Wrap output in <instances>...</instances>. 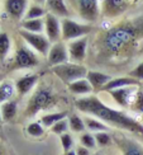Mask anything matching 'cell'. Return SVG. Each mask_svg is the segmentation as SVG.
Here are the masks:
<instances>
[{
    "mask_svg": "<svg viewBox=\"0 0 143 155\" xmlns=\"http://www.w3.org/2000/svg\"><path fill=\"white\" fill-rule=\"evenodd\" d=\"M127 2H128V0H127ZM131 2H132V0H131Z\"/></svg>",
    "mask_w": 143,
    "mask_h": 155,
    "instance_id": "cell-44",
    "label": "cell"
},
{
    "mask_svg": "<svg viewBox=\"0 0 143 155\" xmlns=\"http://www.w3.org/2000/svg\"><path fill=\"white\" fill-rule=\"evenodd\" d=\"M94 155H101V154H99V153H96V154H94Z\"/></svg>",
    "mask_w": 143,
    "mask_h": 155,
    "instance_id": "cell-43",
    "label": "cell"
},
{
    "mask_svg": "<svg viewBox=\"0 0 143 155\" xmlns=\"http://www.w3.org/2000/svg\"><path fill=\"white\" fill-rule=\"evenodd\" d=\"M75 151H76V155H91V150L87 149V147H84L81 145L77 146Z\"/></svg>",
    "mask_w": 143,
    "mask_h": 155,
    "instance_id": "cell-36",
    "label": "cell"
},
{
    "mask_svg": "<svg viewBox=\"0 0 143 155\" xmlns=\"http://www.w3.org/2000/svg\"><path fill=\"white\" fill-rule=\"evenodd\" d=\"M68 117V113L66 111H61V112H51L47 114H43L41 117V124L44 127H52L53 125H56L57 122H60L65 118Z\"/></svg>",
    "mask_w": 143,
    "mask_h": 155,
    "instance_id": "cell-24",
    "label": "cell"
},
{
    "mask_svg": "<svg viewBox=\"0 0 143 155\" xmlns=\"http://www.w3.org/2000/svg\"><path fill=\"white\" fill-rule=\"evenodd\" d=\"M84 122H85V126H86V130L89 132H108L109 131V126L105 125L103 121L97 120L95 117H85L84 118Z\"/></svg>",
    "mask_w": 143,
    "mask_h": 155,
    "instance_id": "cell-25",
    "label": "cell"
},
{
    "mask_svg": "<svg viewBox=\"0 0 143 155\" xmlns=\"http://www.w3.org/2000/svg\"><path fill=\"white\" fill-rule=\"evenodd\" d=\"M87 43H89L87 37H81V38H77V40L68 42L67 51H68V56H70L71 62L81 64L84 60L86 59Z\"/></svg>",
    "mask_w": 143,
    "mask_h": 155,
    "instance_id": "cell-10",
    "label": "cell"
},
{
    "mask_svg": "<svg viewBox=\"0 0 143 155\" xmlns=\"http://www.w3.org/2000/svg\"><path fill=\"white\" fill-rule=\"evenodd\" d=\"M132 109L134 112H138V113H143V90H138L137 97L134 99V103L132 106Z\"/></svg>",
    "mask_w": 143,
    "mask_h": 155,
    "instance_id": "cell-34",
    "label": "cell"
},
{
    "mask_svg": "<svg viewBox=\"0 0 143 155\" xmlns=\"http://www.w3.org/2000/svg\"><path fill=\"white\" fill-rule=\"evenodd\" d=\"M4 8L13 19H22L28 9V0H5Z\"/></svg>",
    "mask_w": 143,
    "mask_h": 155,
    "instance_id": "cell-14",
    "label": "cell"
},
{
    "mask_svg": "<svg viewBox=\"0 0 143 155\" xmlns=\"http://www.w3.org/2000/svg\"><path fill=\"white\" fill-rule=\"evenodd\" d=\"M68 90L72 94H76V95H81V97H86V95H90L94 89L91 87V84L87 81L86 78H84V79H79L74 83L68 84Z\"/></svg>",
    "mask_w": 143,
    "mask_h": 155,
    "instance_id": "cell-19",
    "label": "cell"
},
{
    "mask_svg": "<svg viewBox=\"0 0 143 155\" xmlns=\"http://www.w3.org/2000/svg\"><path fill=\"white\" fill-rule=\"evenodd\" d=\"M19 35H21L22 40L27 43L32 50L36 51L37 54L47 57L52 45L46 35L44 33H30V32L23 31V29L19 31Z\"/></svg>",
    "mask_w": 143,
    "mask_h": 155,
    "instance_id": "cell-7",
    "label": "cell"
},
{
    "mask_svg": "<svg viewBox=\"0 0 143 155\" xmlns=\"http://www.w3.org/2000/svg\"><path fill=\"white\" fill-rule=\"evenodd\" d=\"M11 50V38L4 31H0V61L8 59Z\"/></svg>",
    "mask_w": 143,
    "mask_h": 155,
    "instance_id": "cell-26",
    "label": "cell"
},
{
    "mask_svg": "<svg viewBox=\"0 0 143 155\" xmlns=\"http://www.w3.org/2000/svg\"><path fill=\"white\" fill-rule=\"evenodd\" d=\"M80 145L84 147H87V149H95L96 147V141H95V136L91 132H82L79 137Z\"/></svg>",
    "mask_w": 143,
    "mask_h": 155,
    "instance_id": "cell-29",
    "label": "cell"
},
{
    "mask_svg": "<svg viewBox=\"0 0 143 155\" xmlns=\"http://www.w3.org/2000/svg\"><path fill=\"white\" fill-rule=\"evenodd\" d=\"M138 90H139L138 85H132V87H126V88L110 90V92H108V93L112 95V98L118 103L120 107L132 108L135 97H137Z\"/></svg>",
    "mask_w": 143,
    "mask_h": 155,
    "instance_id": "cell-9",
    "label": "cell"
},
{
    "mask_svg": "<svg viewBox=\"0 0 143 155\" xmlns=\"http://www.w3.org/2000/svg\"><path fill=\"white\" fill-rule=\"evenodd\" d=\"M0 81H3V75L0 74Z\"/></svg>",
    "mask_w": 143,
    "mask_h": 155,
    "instance_id": "cell-40",
    "label": "cell"
},
{
    "mask_svg": "<svg viewBox=\"0 0 143 155\" xmlns=\"http://www.w3.org/2000/svg\"><path fill=\"white\" fill-rule=\"evenodd\" d=\"M38 64H40V59H38L36 51L32 50L27 43L18 45L14 59H13V69H33L38 66Z\"/></svg>",
    "mask_w": 143,
    "mask_h": 155,
    "instance_id": "cell-5",
    "label": "cell"
},
{
    "mask_svg": "<svg viewBox=\"0 0 143 155\" xmlns=\"http://www.w3.org/2000/svg\"><path fill=\"white\" fill-rule=\"evenodd\" d=\"M141 124L143 125V113H142V121H141Z\"/></svg>",
    "mask_w": 143,
    "mask_h": 155,
    "instance_id": "cell-42",
    "label": "cell"
},
{
    "mask_svg": "<svg viewBox=\"0 0 143 155\" xmlns=\"http://www.w3.org/2000/svg\"><path fill=\"white\" fill-rule=\"evenodd\" d=\"M61 27H62V40L65 41H74L81 37H87V35L93 31V25L79 23L70 18L62 19Z\"/></svg>",
    "mask_w": 143,
    "mask_h": 155,
    "instance_id": "cell-6",
    "label": "cell"
},
{
    "mask_svg": "<svg viewBox=\"0 0 143 155\" xmlns=\"http://www.w3.org/2000/svg\"><path fill=\"white\" fill-rule=\"evenodd\" d=\"M46 10L58 18H68L70 10L65 0H47L46 2Z\"/></svg>",
    "mask_w": 143,
    "mask_h": 155,
    "instance_id": "cell-16",
    "label": "cell"
},
{
    "mask_svg": "<svg viewBox=\"0 0 143 155\" xmlns=\"http://www.w3.org/2000/svg\"><path fill=\"white\" fill-rule=\"evenodd\" d=\"M0 155H4V150H3L2 146H0Z\"/></svg>",
    "mask_w": 143,
    "mask_h": 155,
    "instance_id": "cell-39",
    "label": "cell"
},
{
    "mask_svg": "<svg viewBox=\"0 0 143 155\" xmlns=\"http://www.w3.org/2000/svg\"><path fill=\"white\" fill-rule=\"evenodd\" d=\"M52 71H53V74L58 79H61L63 83H66L68 85V84L79 79L86 78L89 70L84 65H81V64H75V62L68 61L66 64H62V65L53 66L52 68Z\"/></svg>",
    "mask_w": 143,
    "mask_h": 155,
    "instance_id": "cell-4",
    "label": "cell"
},
{
    "mask_svg": "<svg viewBox=\"0 0 143 155\" xmlns=\"http://www.w3.org/2000/svg\"><path fill=\"white\" fill-rule=\"evenodd\" d=\"M0 111H2V120L4 122H10L17 117L18 113V103L15 101H9L0 104Z\"/></svg>",
    "mask_w": 143,
    "mask_h": 155,
    "instance_id": "cell-21",
    "label": "cell"
},
{
    "mask_svg": "<svg viewBox=\"0 0 143 155\" xmlns=\"http://www.w3.org/2000/svg\"><path fill=\"white\" fill-rule=\"evenodd\" d=\"M137 36V28L131 24H123L109 29L101 40L104 52L109 56L120 55L132 46Z\"/></svg>",
    "mask_w": 143,
    "mask_h": 155,
    "instance_id": "cell-2",
    "label": "cell"
},
{
    "mask_svg": "<svg viewBox=\"0 0 143 155\" xmlns=\"http://www.w3.org/2000/svg\"><path fill=\"white\" fill-rule=\"evenodd\" d=\"M47 14V10L41 5H30L25 12L24 19H41Z\"/></svg>",
    "mask_w": 143,
    "mask_h": 155,
    "instance_id": "cell-28",
    "label": "cell"
},
{
    "mask_svg": "<svg viewBox=\"0 0 143 155\" xmlns=\"http://www.w3.org/2000/svg\"><path fill=\"white\" fill-rule=\"evenodd\" d=\"M86 79L87 81L91 84L93 89L95 90H101L106 84L113 79L110 75L105 74V73H101V71H95V70H90L87 71V75H86Z\"/></svg>",
    "mask_w": 143,
    "mask_h": 155,
    "instance_id": "cell-17",
    "label": "cell"
},
{
    "mask_svg": "<svg viewBox=\"0 0 143 155\" xmlns=\"http://www.w3.org/2000/svg\"><path fill=\"white\" fill-rule=\"evenodd\" d=\"M70 61V56H68V51L67 46L63 42H56L51 46L49 52L47 55V62L49 64V66H57V65H62Z\"/></svg>",
    "mask_w": 143,
    "mask_h": 155,
    "instance_id": "cell-12",
    "label": "cell"
},
{
    "mask_svg": "<svg viewBox=\"0 0 143 155\" xmlns=\"http://www.w3.org/2000/svg\"><path fill=\"white\" fill-rule=\"evenodd\" d=\"M129 76L135 79L137 81H143V61L139 62L133 70L129 71Z\"/></svg>",
    "mask_w": 143,
    "mask_h": 155,
    "instance_id": "cell-35",
    "label": "cell"
},
{
    "mask_svg": "<svg viewBox=\"0 0 143 155\" xmlns=\"http://www.w3.org/2000/svg\"><path fill=\"white\" fill-rule=\"evenodd\" d=\"M68 130H70V126H68V120L67 118L57 122L56 125H53L51 127V131L53 134H56V135H58V136H61V135H63V134H67Z\"/></svg>",
    "mask_w": 143,
    "mask_h": 155,
    "instance_id": "cell-33",
    "label": "cell"
},
{
    "mask_svg": "<svg viewBox=\"0 0 143 155\" xmlns=\"http://www.w3.org/2000/svg\"><path fill=\"white\" fill-rule=\"evenodd\" d=\"M68 126H70V130L75 132V134H82L85 132L86 130V126H85V122H84V118H81L79 114H70L68 117Z\"/></svg>",
    "mask_w": 143,
    "mask_h": 155,
    "instance_id": "cell-27",
    "label": "cell"
},
{
    "mask_svg": "<svg viewBox=\"0 0 143 155\" xmlns=\"http://www.w3.org/2000/svg\"><path fill=\"white\" fill-rule=\"evenodd\" d=\"M15 93H17L15 84L11 80L4 79L3 81H0V104L13 101V97H14Z\"/></svg>",
    "mask_w": 143,
    "mask_h": 155,
    "instance_id": "cell-20",
    "label": "cell"
},
{
    "mask_svg": "<svg viewBox=\"0 0 143 155\" xmlns=\"http://www.w3.org/2000/svg\"><path fill=\"white\" fill-rule=\"evenodd\" d=\"M57 103V97L55 92L49 87H40L34 90V93L28 101L27 108H25V116L27 117H34L42 111L49 109Z\"/></svg>",
    "mask_w": 143,
    "mask_h": 155,
    "instance_id": "cell-3",
    "label": "cell"
},
{
    "mask_svg": "<svg viewBox=\"0 0 143 155\" xmlns=\"http://www.w3.org/2000/svg\"><path fill=\"white\" fill-rule=\"evenodd\" d=\"M65 155H76V151L72 149V150H70V151H66V153H65Z\"/></svg>",
    "mask_w": 143,
    "mask_h": 155,
    "instance_id": "cell-37",
    "label": "cell"
},
{
    "mask_svg": "<svg viewBox=\"0 0 143 155\" xmlns=\"http://www.w3.org/2000/svg\"><path fill=\"white\" fill-rule=\"evenodd\" d=\"M38 75L37 74H27V75H23L21 78H18L15 80V89H17V93L23 97V95H27L28 93H30L32 90L34 89V87L37 85L38 83Z\"/></svg>",
    "mask_w": 143,
    "mask_h": 155,
    "instance_id": "cell-15",
    "label": "cell"
},
{
    "mask_svg": "<svg viewBox=\"0 0 143 155\" xmlns=\"http://www.w3.org/2000/svg\"><path fill=\"white\" fill-rule=\"evenodd\" d=\"M100 10L108 18H114L123 14L128 8L127 0H99Z\"/></svg>",
    "mask_w": 143,
    "mask_h": 155,
    "instance_id": "cell-13",
    "label": "cell"
},
{
    "mask_svg": "<svg viewBox=\"0 0 143 155\" xmlns=\"http://www.w3.org/2000/svg\"><path fill=\"white\" fill-rule=\"evenodd\" d=\"M119 145L123 151V155H143V147L134 140H120Z\"/></svg>",
    "mask_w": 143,
    "mask_h": 155,
    "instance_id": "cell-23",
    "label": "cell"
},
{
    "mask_svg": "<svg viewBox=\"0 0 143 155\" xmlns=\"http://www.w3.org/2000/svg\"><path fill=\"white\" fill-rule=\"evenodd\" d=\"M21 27L30 33H44V18L41 19H23Z\"/></svg>",
    "mask_w": 143,
    "mask_h": 155,
    "instance_id": "cell-22",
    "label": "cell"
},
{
    "mask_svg": "<svg viewBox=\"0 0 143 155\" xmlns=\"http://www.w3.org/2000/svg\"><path fill=\"white\" fill-rule=\"evenodd\" d=\"M34 2H36L37 4H46L47 0H34Z\"/></svg>",
    "mask_w": 143,
    "mask_h": 155,
    "instance_id": "cell-38",
    "label": "cell"
},
{
    "mask_svg": "<svg viewBox=\"0 0 143 155\" xmlns=\"http://www.w3.org/2000/svg\"><path fill=\"white\" fill-rule=\"evenodd\" d=\"M75 107L80 112L90 114L93 117L103 121L108 126H114L120 128V130L143 135V125L141 122L132 118L126 112L106 106L96 95L80 97L75 101Z\"/></svg>",
    "mask_w": 143,
    "mask_h": 155,
    "instance_id": "cell-1",
    "label": "cell"
},
{
    "mask_svg": "<svg viewBox=\"0 0 143 155\" xmlns=\"http://www.w3.org/2000/svg\"><path fill=\"white\" fill-rule=\"evenodd\" d=\"M44 35L47 36L52 45L60 42L62 37V27L60 18L51 14V13H47L44 17Z\"/></svg>",
    "mask_w": 143,
    "mask_h": 155,
    "instance_id": "cell-11",
    "label": "cell"
},
{
    "mask_svg": "<svg viewBox=\"0 0 143 155\" xmlns=\"http://www.w3.org/2000/svg\"><path fill=\"white\" fill-rule=\"evenodd\" d=\"M60 141H61V146H62V149H63L65 153L74 149L75 140H74V137H72V135H71V134L67 132V134L61 135V136H60Z\"/></svg>",
    "mask_w": 143,
    "mask_h": 155,
    "instance_id": "cell-32",
    "label": "cell"
},
{
    "mask_svg": "<svg viewBox=\"0 0 143 155\" xmlns=\"http://www.w3.org/2000/svg\"><path fill=\"white\" fill-rule=\"evenodd\" d=\"M75 6L79 17L87 23H94L100 17L99 0H76Z\"/></svg>",
    "mask_w": 143,
    "mask_h": 155,
    "instance_id": "cell-8",
    "label": "cell"
},
{
    "mask_svg": "<svg viewBox=\"0 0 143 155\" xmlns=\"http://www.w3.org/2000/svg\"><path fill=\"white\" fill-rule=\"evenodd\" d=\"M138 84H139V81H137L131 76L113 78L101 90L103 92H110V90H115V89H120V88H126V87H132V85H138Z\"/></svg>",
    "mask_w": 143,
    "mask_h": 155,
    "instance_id": "cell-18",
    "label": "cell"
},
{
    "mask_svg": "<svg viewBox=\"0 0 143 155\" xmlns=\"http://www.w3.org/2000/svg\"><path fill=\"white\" fill-rule=\"evenodd\" d=\"M27 132L32 137H41L44 134V126L41 122H30L27 126Z\"/></svg>",
    "mask_w": 143,
    "mask_h": 155,
    "instance_id": "cell-30",
    "label": "cell"
},
{
    "mask_svg": "<svg viewBox=\"0 0 143 155\" xmlns=\"http://www.w3.org/2000/svg\"><path fill=\"white\" fill-rule=\"evenodd\" d=\"M95 141H96V146L99 147H106L112 144V136L108 132H96L94 134Z\"/></svg>",
    "mask_w": 143,
    "mask_h": 155,
    "instance_id": "cell-31",
    "label": "cell"
},
{
    "mask_svg": "<svg viewBox=\"0 0 143 155\" xmlns=\"http://www.w3.org/2000/svg\"><path fill=\"white\" fill-rule=\"evenodd\" d=\"M3 120H2V111H0V122H2Z\"/></svg>",
    "mask_w": 143,
    "mask_h": 155,
    "instance_id": "cell-41",
    "label": "cell"
}]
</instances>
